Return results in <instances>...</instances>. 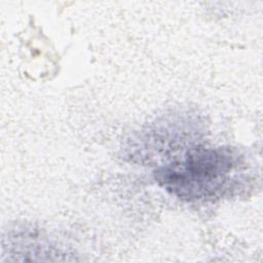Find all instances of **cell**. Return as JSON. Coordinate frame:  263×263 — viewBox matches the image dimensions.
Here are the masks:
<instances>
[{"instance_id": "6da1fadb", "label": "cell", "mask_w": 263, "mask_h": 263, "mask_svg": "<svg viewBox=\"0 0 263 263\" xmlns=\"http://www.w3.org/2000/svg\"><path fill=\"white\" fill-rule=\"evenodd\" d=\"M237 157L229 148H195L183 159L159 168L157 182L187 200L215 196L227 184Z\"/></svg>"}]
</instances>
